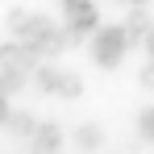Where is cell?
Wrapping results in <instances>:
<instances>
[{"label":"cell","mask_w":154,"mask_h":154,"mask_svg":"<svg viewBox=\"0 0 154 154\" xmlns=\"http://www.w3.org/2000/svg\"><path fill=\"white\" fill-rule=\"evenodd\" d=\"M133 46L129 42V33L121 29V21H112V25H100L96 33H92V58L100 63V67H117L121 58H125V50Z\"/></svg>","instance_id":"1"},{"label":"cell","mask_w":154,"mask_h":154,"mask_svg":"<svg viewBox=\"0 0 154 154\" xmlns=\"http://www.w3.org/2000/svg\"><path fill=\"white\" fill-rule=\"evenodd\" d=\"M33 83H38L42 92H50V96H79V92H83V79H79L75 71L54 67V63H38V67H33Z\"/></svg>","instance_id":"2"},{"label":"cell","mask_w":154,"mask_h":154,"mask_svg":"<svg viewBox=\"0 0 154 154\" xmlns=\"http://www.w3.org/2000/svg\"><path fill=\"white\" fill-rule=\"evenodd\" d=\"M63 13H67V38L71 42H83L88 33H96L100 29V13H96V4L92 0H63Z\"/></svg>","instance_id":"3"},{"label":"cell","mask_w":154,"mask_h":154,"mask_svg":"<svg viewBox=\"0 0 154 154\" xmlns=\"http://www.w3.org/2000/svg\"><path fill=\"white\" fill-rule=\"evenodd\" d=\"M29 150H33V154H58V150H63V129L54 125V121H42L38 133L29 137Z\"/></svg>","instance_id":"4"},{"label":"cell","mask_w":154,"mask_h":154,"mask_svg":"<svg viewBox=\"0 0 154 154\" xmlns=\"http://www.w3.org/2000/svg\"><path fill=\"white\" fill-rule=\"evenodd\" d=\"M121 29L129 33V42L137 46V42H146V33L154 29V17L146 13V4H142V8H129V17L121 21Z\"/></svg>","instance_id":"5"},{"label":"cell","mask_w":154,"mask_h":154,"mask_svg":"<svg viewBox=\"0 0 154 154\" xmlns=\"http://www.w3.org/2000/svg\"><path fill=\"white\" fill-rule=\"evenodd\" d=\"M38 125H42V121H38L33 112H25V108L8 112V129H13L17 137H33V133H38Z\"/></svg>","instance_id":"6"},{"label":"cell","mask_w":154,"mask_h":154,"mask_svg":"<svg viewBox=\"0 0 154 154\" xmlns=\"http://www.w3.org/2000/svg\"><path fill=\"white\" fill-rule=\"evenodd\" d=\"M100 142H104L100 125H79L75 129V146H79V150H100Z\"/></svg>","instance_id":"7"},{"label":"cell","mask_w":154,"mask_h":154,"mask_svg":"<svg viewBox=\"0 0 154 154\" xmlns=\"http://www.w3.org/2000/svg\"><path fill=\"white\" fill-rule=\"evenodd\" d=\"M137 133H142L146 142H154V108H142V112H137Z\"/></svg>","instance_id":"8"},{"label":"cell","mask_w":154,"mask_h":154,"mask_svg":"<svg viewBox=\"0 0 154 154\" xmlns=\"http://www.w3.org/2000/svg\"><path fill=\"white\" fill-rule=\"evenodd\" d=\"M142 83L154 92V58H146V67H142Z\"/></svg>","instance_id":"9"},{"label":"cell","mask_w":154,"mask_h":154,"mask_svg":"<svg viewBox=\"0 0 154 154\" xmlns=\"http://www.w3.org/2000/svg\"><path fill=\"white\" fill-rule=\"evenodd\" d=\"M8 112H13L8 108V96H0V125H8Z\"/></svg>","instance_id":"10"},{"label":"cell","mask_w":154,"mask_h":154,"mask_svg":"<svg viewBox=\"0 0 154 154\" xmlns=\"http://www.w3.org/2000/svg\"><path fill=\"white\" fill-rule=\"evenodd\" d=\"M142 46H146V54H150V58H154V29H150V33H146V42H142Z\"/></svg>","instance_id":"11"},{"label":"cell","mask_w":154,"mask_h":154,"mask_svg":"<svg viewBox=\"0 0 154 154\" xmlns=\"http://www.w3.org/2000/svg\"><path fill=\"white\" fill-rule=\"evenodd\" d=\"M121 4H129V8H142V4H146V0H121Z\"/></svg>","instance_id":"12"}]
</instances>
